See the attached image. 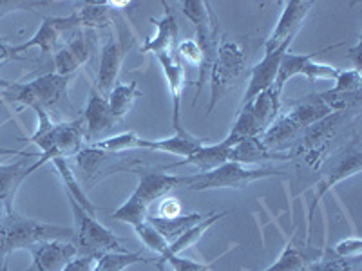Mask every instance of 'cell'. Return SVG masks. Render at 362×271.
Segmentation results:
<instances>
[{
    "label": "cell",
    "mask_w": 362,
    "mask_h": 271,
    "mask_svg": "<svg viewBox=\"0 0 362 271\" xmlns=\"http://www.w3.org/2000/svg\"><path fill=\"white\" fill-rule=\"evenodd\" d=\"M74 228L49 224L29 219L13 212H4L0 217V271L8 270V259L13 251L31 250L49 241H71L74 243Z\"/></svg>",
    "instance_id": "6da1fadb"
},
{
    "label": "cell",
    "mask_w": 362,
    "mask_h": 271,
    "mask_svg": "<svg viewBox=\"0 0 362 271\" xmlns=\"http://www.w3.org/2000/svg\"><path fill=\"white\" fill-rule=\"evenodd\" d=\"M332 114V109L319 98V95H310L292 103L288 112L279 114L274 124L259 136L268 150L281 147L283 143L293 141L300 132H305L310 125Z\"/></svg>",
    "instance_id": "7a4b0ae2"
},
{
    "label": "cell",
    "mask_w": 362,
    "mask_h": 271,
    "mask_svg": "<svg viewBox=\"0 0 362 271\" xmlns=\"http://www.w3.org/2000/svg\"><path fill=\"white\" fill-rule=\"evenodd\" d=\"M247 71V56L239 42L223 38L216 51L214 64L210 67V102L206 114H212L219 102L228 95L238 78Z\"/></svg>",
    "instance_id": "3957f363"
},
{
    "label": "cell",
    "mask_w": 362,
    "mask_h": 271,
    "mask_svg": "<svg viewBox=\"0 0 362 271\" xmlns=\"http://www.w3.org/2000/svg\"><path fill=\"white\" fill-rule=\"evenodd\" d=\"M71 78L60 76L57 73H45L38 78L31 80L28 83L13 82L0 95L2 98L11 103H22L25 107L35 109H53L57 107L60 100L67 96V87Z\"/></svg>",
    "instance_id": "277c9868"
},
{
    "label": "cell",
    "mask_w": 362,
    "mask_h": 271,
    "mask_svg": "<svg viewBox=\"0 0 362 271\" xmlns=\"http://www.w3.org/2000/svg\"><path fill=\"white\" fill-rule=\"evenodd\" d=\"M181 13L189 18L196 28V44L199 45V49L203 53V66L199 67V76L196 80V100L199 98L205 83L206 76L210 73V67L214 64L216 51H218V18L210 9L209 2H202V0H185L181 2Z\"/></svg>",
    "instance_id": "5b68a950"
},
{
    "label": "cell",
    "mask_w": 362,
    "mask_h": 271,
    "mask_svg": "<svg viewBox=\"0 0 362 271\" xmlns=\"http://www.w3.org/2000/svg\"><path fill=\"white\" fill-rule=\"evenodd\" d=\"M83 141H86V125H83L82 116L73 121L54 124V127L47 134L31 141L42 150L40 157L31 164V172L53 159H67L71 156H76L83 148Z\"/></svg>",
    "instance_id": "8992f818"
},
{
    "label": "cell",
    "mask_w": 362,
    "mask_h": 271,
    "mask_svg": "<svg viewBox=\"0 0 362 271\" xmlns=\"http://www.w3.org/2000/svg\"><path fill=\"white\" fill-rule=\"evenodd\" d=\"M267 177H284L281 170L276 169H248L245 164L228 163L221 164L219 169L210 170L205 174L187 176V183L190 190H219V188H245L255 181Z\"/></svg>",
    "instance_id": "52a82bcc"
},
{
    "label": "cell",
    "mask_w": 362,
    "mask_h": 271,
    "mask_svg": "<svg viewBox=\"0 0 362 271\" xmlns=\"http://www.w3.org/2000/svg\"><path fill=\"white\" fill-rule=\"evenodd\" d=\"M69 205L74 214V234L76 239L74 243H78L83 250V255H93L98 257L107 251H118V253H127L122 246V239L116 237L109 228L96 221L95 215H90L87 210H83L78 203L69 198Z\"/></svg>",
    "instance_id": "ba28073f"
},
{
    "label": "cell",
    "mask_w": 362,
    "mask_h": 271,
    "mask_svg": "<svg viewBox=\"0 0 362 271\" xmlns=\"http://www.w3.org/2000/svg\"><path fill=\"white\" fill-rule=\"evenodd\" d=\"M348 119H350V111L332 112L303 132V141L297 148V154L303 157L310 169H317L322 163L329 150V145L337 138L339 131Z\"/></svg>",
    "instance_id": "9c48e42d"
},
{
    "label": "cell",
    "mask_w": 362,
    "mask_h": 271,
    "mask_svg": "<svg viewBox=\"0 0 362 271\" xmlns=\"http://www.w3.org/2000/svg\"><path fill=\"white\" fill-rule=\"evenodd\" d=\"M60 35L69 29H102L115 22V9L109 2H78L76 9L67 17H51Z\"/></svg>",
    "instance_id": "30bf717a"
},
{
    "label": "cell",
    "mask_w": 362,
    "mask_h": 271,
    "mask_svg": "<svg viewBox=\"0 0 362 271\" xmlns=\"http://www.w3.org/2000/svg\"><path fill=\"white\" fill-rule=\"evenodd\" d=\"M313 4L315 2H312V0H290V2H284L283 13H281L276 28H274L270 37L264 40V53L277 49L286 40H293L300 31V28H303V24H305Z\"/></svg>",
    "instance_id": "8fae6325"
},
{
    "label": "cell",
    "mask_w": 362,
    "mask_h": 271,
    "mask_svg": "<svg viewBox=\"0 0 362 271\" xmlns=\"http://www.w3.org/2000/svg\"><path fill=\"white\" fill-rule=\"evenodd\" d=\"M293 40H286L283 45H279L277 49L270 51V53H264V58L259 64H255L250 69V80H248L247 92H245V98L241 102V107L248 105L252 100L257 95H261L263 90H267L268 87H272L276 83L277 71H279V64L283 60V56L290 51V45Z\"/></svg>",
    "instance_id": "7c38bea8"
},
{
    "label": "cell",
    "mask_w": 362,
    "mask_h": 271,
    "mask_svg": "<svg viewBox=\"0 0 362 271\" xmlns=\"http://www.w3.org/2000/svg\"><path fill=\"white\" fill-rule=\"evenodd\" d=\"M95 53V45H93V38L87 33H78L71 42H67L64 47L54 53L53 56V73L66 76V78H73V74L86 66Z\"/></svg>",
    "instance_id": "4fadbf2b"
},
{
    "label": "cell",
    "mask_w": 362,
    "mask_h": 271,
    "mask_svg": "<svg viewBox=\"0 0 362 271\" xmlns=\"http://www.w3.org/2000/svg\"><path fill=\"white\" fill-rule=\"evenodd\" d=\"M33 263L25 271H62L78 255V246L71 241H49L31 248Z\"/></svg>",
    "instance_id": "5bb4252c"
},
{
    "label": "cell",
    "mask_w": 362,
    "mask_h": 271,
    "mask_svg": "<svg viewBox=\"0 0 362 271\" xmlns=\"http://www.w3.org/2000/svg\"><path fill=\"white\" fill-rule=\"evenodd\" d=\"M82 118H83V125H86L87 145L102 140V136L111 132L112 127L118 124V121L112 118L107 98H103L98 90H96V87L90 89L89 102H87V107L86 111H83Z\"/></svg>",
    "instance_id": "9a60e30c"
},
{
    "label": "cell",
    "mask_w": 362,
    "mask_h": 271,
    "mask_svg": "<svg viewBox=\"0 0 362 271\" xmlns=\"http://www.w3.org/2000/svg\"><path fill=\"white\" fill-rule=\"evenodd\" d=\"M125 54H127V45L115 35H111L102 47L98 78H96V90H100L103 98H107L111 89L116 85V78H118L122 64L125 60Z\"/></svg>",
    "instance_id": "2e32d148"
},
{
    "label": "cell",
    "mask_w": 362,
    "mask_h": 271,
    "mask_svg": "<svg viewBox=\"0 0 362 271\" xmlns=\"http://www.w3.org/2000/svg\"><path fill=\"white\" fill-rule=\"evenodd\" d=\"M361 169H362V154H361V150H355V152L350 154V156L342 157V159L335 164V169L332 170V172H329L325 179L317 183L315 195H313L312 205H310V210H308V235H306V241H310L313 215H315V210H317V206H319V203L322 201V198H325L326 193L334 188L337 183H341V181H344V179H348V177L358 174L361 172Z\"/></svg>",
    "instance_id": "e0dca14e"
},
{
    "label": "cell",
    "mask_w": 362,
    "mask_h": 271,
    "mask_svg": "<svg viewBox=\"0 0 362 271\" xmlns=\"http://www.w3.org/2000/svg\"><path fill=\"white\" fill-rule=\"evenodd\" d=\"M134 172L138 174L140 181H138V186L132 193L147 206H151L158 199L165 198L176 186L187 183V176H173V174L154 172V170H134Z\"/></svg>",
    "instance_id": "ac0fdd59"
},
{
    "label": "cell",
    "mask_w": 362,
    "mask_h": 271,
    "mask_svg": "<svg viewBox=\"0 0 362 271\" xmlns=\"http://www.w3.org/2000/svg\"><path fill=\"white\" fill-rule=\"evenodd\" d=\"M158 62H160L161 69H163L165 80L169 83L170 96H173L174 102V118L173 125L174 131H180L181 127V92H183V87H185V69L181 66V62L177 60V56L174 54V51H167V53L156 54Z\"/></svg>",
    "instance_id": "d6986e66"
},
{
    "label": "cell",
    "mask_w": 362,
    "mask_h": 271,
    "mask_svg": "<svg viewBox=\"0 0 362 271\" xmlns=\"http://www.w3.org/2000/svg\"><path fill=\"white\" fill-rule=\"evenodd\" d=\"M165 9V15L161 20H156L153 18V24L156 25V35L153 38H147L144 45L140 47V51L144 54L147 53H154V54H160V53H167V51H173V45L174 49H176V40H177V20L174 17L173 9H170L169 2H161Z\"/></svg>",
    "instance_id": "ffe728a7"
},
{
    "label": "cell",
    "mask_w": 362,
    "mask_h": 271,
    "mask_svg": "<svg viewBox=\"0 0 362 271\" xmlns=\"http://www.w3.org/2000/svg\"><path fill=\"white\" fill-rule=\"evenodd\" d=\"M230 148L232 143L230 141L223 140L221 143H216V145H203L202 148H198L192 156L185 157L183 161L180 163H174V164H167L165 169H177V167H194V169H198L199 174H205L210 172V170H216L219 169L221 164L228 163V154H230Z\"/></svg>",
    "instance_id": "44dd1931"
},
{
    "label": "cell",
    "mask_w": 362,
    "mask_h": 271,
    "mask_svg": "<svg viewBox=\"0 0 362 271\" xmlns=\"http://www.w3.org/2000/svg\"><path fill=\"white\" fill-rule=\"evenodd\" d=\"M58 40H60V31L53 24L51 17H44L33 38H29L28 42H22L18 45H11V56L21 58L22 53L33 49V47L40 49L42 56H54V53L58 51Z\"/></svg>",
    "instance_id": "7402d4cb"
},
{
    "label": "cell",
    "mask_w": 362,
    "mask_h": 271,
    "mask_svg": "<svg viewBox=\"0 0 362 271\" xmlns=\"http://www.w3.org/2000/svg\"><path fill=\"white\" fill-rule=\"evenodd\" d=\"M290 156L286 154H277L268 150L263 145L259 136L255 138H245V140H239L232 145L230 154H228V161H234L239 164H254L261 163V161L267 159H288Z\"/></svg>",
    "instance_id": "603a6c76"
},
{
    "label": "cell",
    "mask_w": 362,
    "mask_h": 271,
    "mask_svg": "<svg viewBox=\"0 0 362 271\" xmlns=\"http://www.w3.org/2000/svg\"><path fill=\"white\" fill-rule=\"evenodd\" d=\"M202 138H196L185 128L176 131V134L165 140H144L141 141V148H151V150H160V152L174 154V156L189 157L192 156L198 148L203 147Z\"/></svg>",
    "instance_id": "cb8c5ba5"
},
{
    "label": "cell",
    "mask_w": 362,
    "mask_h": 271,
    "mask_svg": "<svg viewBox=\"0 0 362 271\" xmlns=\"http://www.w3.org/2000/svg\"><path fill=\"white\" fill-rule=\"evenodd\" d=\"M29 174H33L31 164H25L24 159L9 164L0 163V205H4V212H13V199Z\"/></svg>",
    "instance_id": "d4e9b609"
},
{
    "label": "cell",
    "mask_w": 362,
    "mask_h": 271,
    "mask_svg": "<svg viewBox=\"0 0 362 271\" xmlns=\"http://www.w3.org/2000/svg\"><path fill=\"white\" fill-rule=\"evenodd\" d=\"M209 214H199V212H192V214H180L176 217H156V215H148L147 222L153 226L154 230L167 241V243H174L177 237L190 230L192 226L198 224L199 221L206 217Z\"/></svg>",
    "instance_id": "484cf974"
},
{
    "label": "cell",
    "mask_w": 362,
    "mask_h": 271,
    "mask_svg": "<svg viewBox=\"0 0 362 271\" xmlns=\"http://www.w3.org/2000/svg\"><path fill=\"white\" fill-rule=\"evenodd\" d=\"M250 111L254 112L257 124H259L261 131H267L274 119L281 114V95L276 90V87L272 85L267 90H263L261 95L255 96L250 103H248Z\"/></svg>",
    "instance_id": "4316f807"
},
{
    "label": "cell",
    "mask_w": 362,
    "mask_h": 271,
    "mask_svg": "<svg viewBox=\"0 0 362 271\" xmlns=\"http://www.w3.org/2000/svg\"><path fill=\"white\" fill-rule=\"evenodd\" d=\"M141 96H144V92L138 89V83L136 82L116 83L107 96V103L109 109H111L112 118H115L116 121H122V119L131 112L136 100L141 98Z\"/></svg>",
    "instance_id": "83f0119b"
},
{
    "label": "cell",
    "mask_w": 362,
    "mask_h": 271,
    "mask_svg": "<svg viewBox=\"0 0 362 271\" xmlns=\"http://www.w3.org/2000/svg\"><path fill=\"white\" fill-rule=\"evenodd\" d=\"M329 49H334V47H326V49H321L319 53L315 51V53H306V54H293L288 51V53L283 56V60H281L279 71H277L276 83H274V87H276L277 92H279V95H283L284 85H286V83H288L292 78L299 76L300 71H303V67H305V64L308 62L310 58H315L317 54H322Z\"/></svg>",
    "instance_id": "f1b7e54d"
},
{
    "label": "cell",
    "mask_w": 362,
    "mask_h": 271,
    "mask_svg": "<svg viewBox=\"0 0 362 271\" xmlns=\"http://www.w3.org/2000/svg\"><path fill=\"white\" fill-rule=\"evenodd\" d=\"M226 214H230V212H221V214H216V212H212V214L206 215L203 221H199L198 224L192 226L190 230H187L185 234L181 235V237H177L174 243H170L169 255H167V259H169V257H174V255H180L181 251L189 250V248H192L194 244L198 243L199 239H202V235L205 234L206 230H209L210 226L214 224V222H218L221 217H225ZM167 259H165V263H167Z\"/></svg>",
    "instance_id": "f546056e"
},
{
    "label": "cell",
    "mask_w": 362,
    "mask_h": 271,
    "mask_svg": "<svg viewBox=\"0 0 362 271\" xmlns=\"http://www.w3.org/2000/svg\"><path fill=\"white\" fill-rule=\"evenodd\" d=\"M315 259L317 257H310L303 248L297 246L290 239L284 250L281 251L279 259L264 271H306V266Z\"/></svg>",
    "instance_id": "4dcf8cb0"
},
{
    "label": "cell",
    "mask_w": 362,
    "mask_h": 271,
    "mask_svg": "<svg viewBox=\"0 0 362 271\" xmlns=\"http://www.w3.org/2000/svg\"><path fill=\"white\" fill-rule=\"evenodd\" d=\"M51 163L54 164V169H57V172L60 174V177H62L64 181V186H66V192H67V198L74 199V201L78 203L80 206H82L83 210H87L90 215H95L96 217V208L95 205L87 199L86 192H83L82 188H80L78 181H76V177H74L73 170L69 169V164H67V159H53Z\"/></svg>",
    "instance_id": "1f68e13d"
},
{
    "label": "cell",
    "mask_w": 362,
    "mask_h": 271,
    "mask_svg": "<svg viewBox=\"0 0 362 271\" xmlns=\"http://www.w3.org/2000/svg\"><path fill=\"white\" fill-rule=\"evenodd\" d=\"M138 263H151V259L141 253H118V251H107L96 257L95 270L93 271H124L125 267Z\"/></svg>",
    "instance_id": "d6a6232c"
},
{
    "label": "cell",
    "mask_w": 362,
    "mask_h": 271,
    "mask_svg": "<svg viewBox=\"0 0 362 271\" xmlns=\"http://www.w3.org/2000/svg\"><path fill=\"white\" fill-rule=\"evenodd\" d=\"M134 231H136V235L140 237L141 243H144L148 250H153L154 253L160 255L158 267H160V271H163V266H165L163 263H165V259H167V255H169L170 243H167V241H165V239L161 237V235L158 234V231L154 230L153 226L148 224L147 221L141 222V224H136Z\"/></svg>",
    "instance_id": "836d02e7"
},
{
    "label": "cell",
    "mask_w": 362,
    "mask_h": 271,
    "mask_svg": "<svg viewBox=\"0 0 362 271\" xmlns=\"http://www.w3.org/2000/svg\"><path fill=\"white\" fill-rule=\"evenodd\" d=\"M147 217H148V206L136 198L134 193H131L127 201L119 206L118 210L112 212V221L125 222V224H131L132 228H134L136 224H141V222L147 221Z\"/></svg>",
    "instance_id": "e575fe53"
},
{
    "label": "cell",
    "mask_w": 362,
    "mask_h": 271,
    "mask_svg": "<svg viewBox=\"0 0 362 271\" xmlns=\"http://www.w3.org/2000/svg\"><path fill=\"white\" fill-rule=\"evenodd\" d=\"M141 141H144V138H140L136 132H124V134L111 136V138H103V140L95 141L90 145L102 150V152L112 154L131 150V148H141Z\"/></svg>",
    "instance_id": "d590c367"
},
{
    "label": "cell",
    "mask_w": 362,
    "mask_h": 271,
    "mask_svg": "<svg viewBox=\"0 0 362 271\" xmlns=\"http://www.w3.org/2000/svg\"><path fill=\"white\" fill-rule=\"evenodd\" d=\"M362 85V74L354 69L339 71L337 78H335L334 89L325 90V95L335 96V95H354V92H361Z\"/></svg>",
    "instance_id": "8d00e7d4"
},
{
    "label": "cell",
    "mask_w": 362,
    "mask_h": 271,
    "mask_svg": "<svg viewBox=\"0 0 362 271\" xmlns=\"http://www.w3.org/2000/svg\"><path fill=\"white\" fill-rule=\"evenodd\" d=\"M105 157H107V154L98 150V148H95L93 145H87V147H83L82 150L74 156V161L78 164V169L86 174V177H90L98 172V169L102 167Z\"/></svg>",
    "instance_id": "74e56055"
},
{
    "label": "cell",
    "mask_w": 362,
    "mask_h": 271,
    "mask_svg": "<svg viewBox=\"0 0 362 271\" xmlns=\"http://www.w3.org/2000/svg\"><path fill=\"white\" fill-rule=\"evenodd\" d=\"M306 271H355V264L351 259H342L337 255H322L306 266Z\"/></svg>",
    "instance_id": "f35d334b"
},
{
    "label": "cell",
    "mask_w": 362,
    "mask_h": 271,
    "mask_svg": "<svg viewBox=\"0 0 362 271\" xmlns=\"http://www.w3.org/2000/svg\"><path fill=\"white\" fill-rule=\"evenodd\" d=\"M232 248H228L226 251H223L221 255H219L218 259L210 260V263H196V260L192 259H185V257H180V255H174V257H169L167 259V263L170 264V267H173V271H210L212 267H214V264L218 263L221 257H225L228 251H230ZM165 263V264H167Z\"/></svg>",
    "instance_id": "ab89813d"
},
{
    "label": "cell",
    "mask_w": 362,
    "mask_h": 271,
    "mask_svg": "<svg viewBox=\"0 0 362 271\" xmlns=\"http://www.w3.org/2000/svg\"><path fill=\"white\" fill-rule=\"evenodd\" d=\"M176 53H177V56L183 60V62H187L189 66L196 67L198 71H199V67L203 66V53H202V49H199V45L196 44V40H190V38H187V40H181L180 44H176Z\"/></svg>",
    "instance_id": "60d3db41"
},
{
    "label": "cell",
    "mask_w": 362,
    "mask_h": 271,
    "mask_svg": "<svg viewBox=\"0 0 362 271\" xmlns=\"http://www.w3.org/2000/svg\"><path fill=\"white\" fill-rule=\"evenodd\" d=\"M45 0H0V20L13 11H37L38 8H47Z\"/></svg>",
    "instance_id": "b9f144b4"
},
{
    "label": "cell",
    "mask_w": 362,
    "mask_h": 271,
    "mask_svg": "<svg viewBox=\"0 0 362 271\" xmlns=\"http://www.w3.org/2000/svg\"><path fill=\"white\" fill-rule=\"evenodd\" d=\"M303 76H306L308 80H329V82H334L337 78L339 71L332 66H326V64H319L313 62V58H310L308 62L305 64L303 71H300Z\"/></svg>",
    "instance_id": "7bdbcfd3"
},
{
    "label": "cell",
    "mask_w": 362,
    "mask_h": 271,
    "mask_svg": "<svg viewBox=\"0 0 362 271\" xmlns=\"http://www.w3.org/2000/svg\"><path fill=\"white\" fill-rule=\"evenodd\" d=\"M362 253V239L348 237L342 239L341 243L334 248V255L342 259H358Z\"/></svg>",
    "instance_id": "ee69618b"
},
{
    "label": "cell",
    "mask_w": 362,
    "mask_h": 271,
    "mask_svg": "<svg viewBox=\"0 0 362 271\" xmlns=\"http://www.w3.org/2000/svg\"><path fill=\"white\" fill-rule=\"evenodd\" d=\"M96 257L93 255H82V257H74L62 271H93L95 270Z\"/></svg>",
    "instance_id": "f6af8a7d"
},
{
    "label": "cell",
    "mask_w": 362,
    "mask_h": 271,
    "mask_svg": "<svg viewBox=\"0 0 362 271\" xmlns=\"http://www.w3.org/2000/svg\"><path fill=\"white\" fill-rule=\"evenodd\" d=\"M180 214H181V205L176 201V199L169 198V199H165V201L160 205L156 217H176V215Z\"/></svg>",
    "instance_id": "bcb514c9"
},
{
    "label": "cell",
    "mask_w": 362,
    "mask_h": 271,
    "mask_svg": "<svg viewBox=\"0 0 362 271\" xmlns=\"http://www.w3.org/2000/svg\"><path fill=\"white\" fill-rule=\"evenodd\" d=\"M348 60L354 64V71H362V37H358L357 44L354 47H348Z\"/></svg>",
    "instance_id": "7dc6e473"
},
{
    "label": "cell",
    "mask_w": 362,
    "mask_h": 271,
    "mask_svg": "<svg viewBox=\"0 0 362 271\" xmlns=\"http://www.w3.org/2000/svg\"><path fill=\"white\" fill-rule=\"evenodd\" d=\"M11 45L6 44L2 38H0V64L6 62V60H11Z\"/></svg>",
    "instance_id": "c3c4849f"
},
{
    "label": "cell",
    "mask_w": 362,
    "mask_h": 271,
    "mask_svg": "<svg viewBox=\"0 0 362 271\" xmlns=\"http://www.w3.org/2000/svg\"><path fill=\"white\" fill-rule=\"evenodd\" d=\"M2 156H25V157H31V156H37V154H31V152H24V150H11V148H0V157Z\"/></svg>",
    "instance_id": "681fc988"
},
{
    "label": "cell",
    "mask_w": 362,
    "mask_h": 271,
    "mask_svg": "<svg viewBox=\"0 0 362 271\" xmlns=\"http://www.w3.org/2000/svg\"><path fill=\"white\" fill-rule=\"evenodd\" d=\"M11 83H13V82H8V80H2V78H0V92H2V90L8 89V87L11 85Z\"/></svg>",
    "instance_id": "f907efd6"
},
{
    "label": "cell",
    "mask_w": 362,
    "mask_h": 271,
    "mask_svg": "<svg viewBox=\"0 0 362 271\" xmlns=\"http://www.w3.org/2000/svg\"><path fill=\"white\" fill-rule=\"evenodd\" d=\"M6 271H8V270H6Z\"/></svg>",
    "instance_id": "816d5d0a"
}]
</instances>
